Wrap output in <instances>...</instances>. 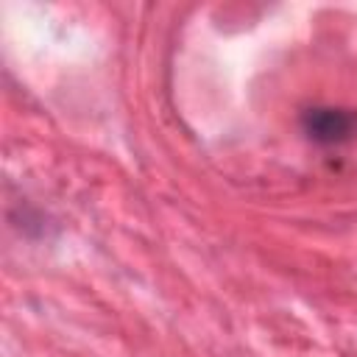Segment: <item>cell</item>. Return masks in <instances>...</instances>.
<instances>
[{
  "label": "cell",
  "mask_w": 357,
  "mask_h": 357,
  "mask_svg": "<svg viewBox=\"0 0 357 357\" xmlns=\"http://www.w3.org/2000/svg\"><path fill=\"white\" fill-rule=\"evenodd\" d=\"M304 134L318 145H340L357 134V114L351 109L315 106L304 112Z\"/></svg>",
  "instance_id": "cell-1"
}]
</instances>
